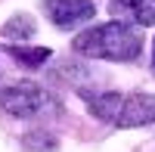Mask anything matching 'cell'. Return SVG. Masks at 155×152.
<instances>
[{
  "mask_svg": "<svg viewBox=\"0 0 155 152\" xmlns=\"http://www.w3.org/2000/svg\"><path fill=\"white\" fill-rule=\"evenodd\" d=\"M71 47L81 56L109 59V62H134L143 50V37L127 22H106V25L81 31L71 41Z\"/></svg>",
  "mask_w": 155,
  "mask_h": 152,
  "instance_id": "1",
  "label": "cell"
},
{
  "mask_svg": "<svg viewBox=\"0 0 155 152\" xmlns=\"http://www.w3.org/2000/svg\"><path fill=\"white\" fill-rule=\"evenodd\" d=\"M0 106L16 118H34L50 106V93L31 81H22V84H12L0 93Z\"/></svg>",
  "mask_w": 155,
  "mask_h": 152,
  "instance_id": "2",
  "label": "cell"
},
{
  "mask_svg": "<svg viewBox=\"0 0 155 152\" xmlns=\"http://www.w3.org/2000/svg\"><path fill=\"white\" fill-rule=\"evenodd\" d=\"M44 12L56 28H74L96 16L93 0H44Z\"/></svg>",
  "mask_w": 155,
  "mask_h": 152,
  "instance_id": "3",
  "label": "cell"
},
{
  "mask_svg": "<svg viewBox=\"0 0 155 152\" xmlns=\"http://www.w3.org/2000/svg\"><path fill=\"white\" fill-rule=\"evenodd\" d=\"M155 121V96L149 93H130L124 96L121 115H118V127H146Z\"/></svg>",
  "mask_w": 155,
  "mask_h": 152,
  "instance_id": "4",
  "label": "cell"
},
{
  "mask_svg": "<svg viewBox=\"0 0 155 152\" xmlns=\"http://www.w3.org/2000/svg\"><path fill=\"white\" fill-rule=\"evenodd\" d=\"M112 12H127L137 25H155V0H112Z\"/></svg>",
  "mask_w": 155,
  "mask_h": 152,
  "instance_id": "5",
  "label": "cell"
},
{
  "mask_svg": "<svg viewBox=\"0 0 155 152\" xmlns=\"http://www.w3.org/2000/svg\"><path fill=\"white\" fill-rule=\"evenodd\" d=\"M87 99H90V112L99 118V121H109V124H115L118 121V115H121V106H124V96L121 93H87Z\"/></svg>",
  "mask_w": 155,
  "mask_h": 152,
  "instance_id": "6",
  "label": "cell"
},
{
  "mask_svg": "<svg viewBox=\"0 0 155 152\" xmlns=\"http://www.w3.org/2000/svg\"><path fill=\"white\" fill-rule=\"evenodd\" d=\"M3 53H9L12 59L19 62V65L37 68V65H44V62H50V56H53V50H47V47H6Z\"/></svg>",
  "mask_w": 155,
  "mask_h": 152,
  "instance_id": "7",
  "label": "cell"
},
{
  "mask_svg": "<svg viewBox=\"0 0 155 152\" xmlns=\"http://www.w3.org/2000/svg\"><path fill=\"white\" fill-rule=\"evenodd\" d=\"M3 34L6 37H22V41H28V37L34 34V19L31 16H12L3 25Z\"/></svg>",
  "mask_w": 155,
  "mask_h": 152,
  "instance_id": "8",
  "label": "cell"
},
{
  "mask_svg": "<svg viewBox=\"0 0 155 152\" xmlns=\"http://www.w3.org/2000/svg\"><path fill=\"white\" fill-rule=\"evenodd\" d=\"M152 71H155V44H152Z\"/></svg>",
  "mask_w": 155,
  "mask_h": 152,
  "instance_id": "9",
  "label": "cell"
}]
</instances>
